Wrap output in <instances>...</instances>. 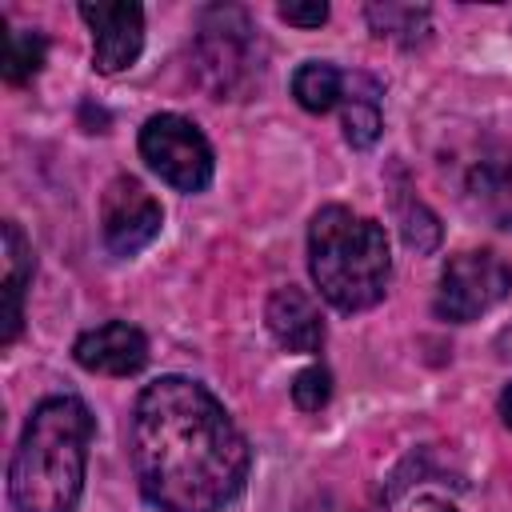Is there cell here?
Masks as SVG:
<instances>
[{
  "instance_id": "cell-1",
  "label": "cell",
  "mask_w": 512,
  "mask_h": 512,
  "mask_svg": "<svg viewBox=\"0 0 512 512\" xmlns=\"http://www.w3.org/2000/svg\"><path fill=\"white\" fill-rule=\"evenodd\" d=\"M128 456L160 512H220L248 480V440L228 408L192 376L144 384L132 408Z\"/></svg>"
},
{
  "instance_id": "cell-2",
  "label": "cell",
  "mask_w": 512,
  "mask_h": 512,
  "mask_svg": "<svg viewBox=\"0 0 512 512\" xmlns=\"http://www.w3.org/2000/svg\"><path fill=\"white\" fill-rule=\"evenodd\" d=\"M96 420L80 396H48L32 408L8 464V496L20 512H72L84 488Z\"/></svg>"
},
{
  "instance_id": "cell-3",
  "label": "cell",
  "mask_w": 512,
  "mask_h": 512,
  "mask_svg": "<svg viewBox=\"0 0 512 512\" xmlns=\"http://www.w3.org/2000/svg\"><path fill=\"white\" fill-rule=\"evenodd\" d=\"M308 272L320 296L340 312L380 304L392 276L384 228L344 204L320 208L308 224Z\"/></svg>"
},
{
  "instance_id": "cell-4",
  "label": "cell",
  "mask_w": 512,
  "mask_h": 512,
  "mask_svg": "<svg viewBox=\"0 0 512 512\" xmlns=\"http://www.w3.org/2000/svg\"><path fill=\"white\" fill-rule=\"evenodd\" d=\"M140 156L144 164L172 184L176 192H200L212 184V144L208 136L180 112H156L140 128Z\"/></svg>"
},
{
  "instance_id": "cell-5",
  "label": "cell",
  "mask_w": 512,
  "mask_h": 512,
  "mask_svg": "<svg viewBox=\"0 0 512 512\" xmlns=\"http://www.w3.org/2000/svg\"><path fill=\"white\" fill-rule=\"evenodd\" d=\"M196 60H200V76L220 100L240 92L260 72L256 28L248 24V16L240 8H208L196 36Z\"/></svg>"
},
{
  "instance_id": "cell-6",
  "label": "cell",
  "mask_w": 512,
  "mask_h": 512,
  "mask_svg": "<svg viewBox=\"0 0 512 512\" xmlns=\"http://www.w3.org/2000/svg\"><path fill=\"white\" fill-rule=\"evenodd\" d=\"M512 292V268L496 252H456L436 288V316L448 324H468L492 312Z\"/></svg>"
},
{
  "instance_id": "cell-7",
  "label": "cell",
  "mask_w": 512,
  "mask_h": 512,
  "mask_svg": "<svg viewBox=\"0 0 512 512\" xmlns=\"http://www.w3.org/2000/svg\"><path fill=\"white\" fill-rule=\"evenodd\" d=\"M160 200L132 176H116L100 200V236L112 256H136L160 236Z\"/></svg>"
},
{
  "instance_id": "cell-8",
  "label": "cell",
  "mask_w": 512,
  "mask_h": 512,
  "mask_svg": "<svg viewBox=\"0 0 512 512\" xmlns=\"http://www.w3.org/2000/svg\"><path fill=\"white\" fill-rule=\"evenodd\" d=\"M80 20L92 28V64L116 76L140 60L144 48V8L132 0H84Z\"/></svg>"
},
{
  "instance_id": "cell-9",
  "label": "cell",
  "mask_w": 512,
  "mask_h": 512,
  "mask_svg": "<svg viewBox=\"0 0 512 512\" xmlns=\"http://www.w3.org/2000/svg\"><path fill=\"white\" fill-rule=\"evenodd\" d=\"M72 356L96 376H136L148 364V336L128 320H104L76 336Z\"/></svg>"
},
{
  "instance_id": "cell-10",
  "label": "cell",
  "mask_w": 512,
  "mask_h": 512,
  "mask_svg": "<svg viewBox=\"0 0 512 512\" xmlns=\"http://www.w3.org/2000/svg\"><path fill=\"white\" fill-rule=\"evenodd\" d=\"M264 320H268V332L276 336V344L288 348V352L312 356V352L324 348V336H328L324 332V316H320L316 300L296 284H284V288H276L268 296Z\"/></svg>"
},
{
  "instance_id": "cell-11",
  "label": "cell",
  "mask_w": 512,
  "mask_h": 512,
  "mask_svg": "<svg viewBox=\"0 0 512 512\" xmlns=\"http://www.w3.org/2000/svg\"><path fill=\"white\" fill-rule=\"evenodd\" d=\"M468 200L500 228L512 232V148L484 152L468 168Z\"/></svg>"
},
{
  "instance_id": "cell-12",
  "label": "cell",
  "mask_w": 512,
  "mask_h": 512,
  "mask_svg": "<svg viewBox=\"0 0 512 512\" xmlns=\"http://www.w3.org/2000/svg\"><path fill=\"white\" fill-rule=\"evenodd\" d=\"M32 244L24 240L20 224L16 220H4V328H0V344H12L20 336V324H24V288L32 280Z\"/></svg>"
},
{
  "instance_id": "cell-13",
  "label": "cell",
  "mask_w": 512,
  "mask_h": 512,
  "mask_svg": "<svg viewBox=\"0 0 512 512\" xmlns=\"http://www.w3.org/2000/svg\"><path fill=\"white\" fill-rule=\"evenodd\" d=\"M344 140L352 148H372L384 120H380V84L364 72H344Z\"/></svg>"
},
{
  "instance_id": "cell-14",
  "label": "cell",
  "mask_w": 512,
  "mask_h": 512,
  "mask_svg": "<svg viewBox=\"0 0 512 512\" xmlns=\"http://www.w3.org/2000/svg\"><path fill=\"white\" fill-rule=\"evenodd\" d=\"M292 96H296V104L304 112L324 116L344 96V72L336 64H328V60H308V64H300L292 72Z\"/></svg>"
},
{
  "instance_id": "cell-15",
  "label": "cell",
  "mask_w": 512,
  "mask_h": 512,
  "mask_svg": "<svg viewBox=\"0 0 512 512\" xmlns=\"http://www.w3.org/2000/svg\"><path fill=\"white\" fill-rule=\"evenodd\" d=\"M364 16H368V24H372V32L380 40H396L404 48H412L416 40H424L428 36V24H432V16H428L424 4H368Z\"/></svg>"
},
{
  "instance_id": "cell-16",
  "label": "cell",
  "mask_w": 512,
  "mask_h": 512,
  "mask_svg": "<svg viewBox=\"0 0 512 512\" xmlns=\"http://www.w3.org/2000/svg\"><path fill=\"white\" fill-rule=\"evenodd\" d=\"M44 56H48V44H44L40 32L12 28L4 36V80L8 84H28L44 68Z\"/></svg>"
},
{
  "instance_id": "cell-17",
  "label": "cell",
  "mask_w": 512,
  "mask_h": 512,
  "mask_svg": "<svg viewBox=\"0 0 512 512\" xmlns=\"http://www.w3.org/2000/svg\"><path fill=\"white\" fill-rule=\"evenodd\" d=\"M400 236H404V244L416 256H424V252H432L440 244V220L416 196L412 200H400Z\"/></svg>"
},
{
  "instance_id": "cell-18",
  "label": "cell",
  "mask_w": 512,
  "mask_h": 512,
  "mask_svg": "<svg viewBox=\"0 0 512 512\" xmlns=\"http://www.w3.org/2000/svg\"><path fill=\"white\" fill-rule=\"evenodd\" d=\"M292 400L300 412H320L332 400V372L324 364H308L292 380Z\"/></svg>"
},
{
  "instance_id": "cell-19",
  "label": "cell",
  "mask_w": 512,
  "mask_h": 512,
  "mask_svg": "<svg viewBox=\"0 0 512 512\" xmlns=\"http://www.w3.org/2000/svg\"><path fill=\"white\" fill-rule=\"evenodd\" d=\"M280 20L296 24V28H320L328 20V4L312 0V4H280Z\"/></svg>"
},
{
  "instance_id": "cell-20",
  "label": "cell",
  "mask_w": 512,
  "mask_h": 512,
  "mask_svg": "<svg viewBox=\"0 0 512 512\" xmlns=\"http://www.w3.org/2000/svg\"><path fill=\"white\" fill-rule=\"evenodd\" d=\"M404 512H456V508H452L444 496H416Z\"/></svg>"
},
{
  "instance_id": "cell-21",
  "label": "cell",
  "mask_w": 512,
  "mask_h": 512,
  "mask_svg": "<svg viewBox=\"0 0 512 512\" xmlns=\"http://www.w3.org/2000/svg\"><path fill=\"white\" fill-rule=\"evenodd\" d=\"M496 408H500V420L512 428V384H504V392H500V404H496Z\"/></svg>"
}]
</instances>
